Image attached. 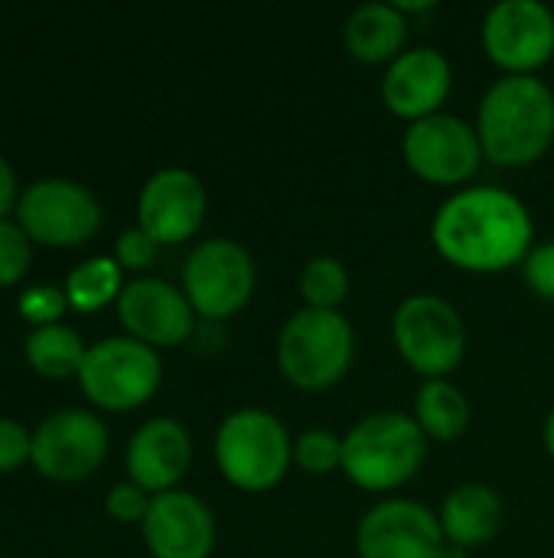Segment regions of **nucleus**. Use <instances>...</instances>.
Segmentation results:
<instances>
[{"mask_svg": "<svg viewBox=\"0 0 554 558\" xmlns=\"http://www.w3.org/2000/svg\"><path fill=\"white\" fill-rule=\"evenodd\" d=\"M529 206L500 186H467L441 203L431 222V242L444 262L473 275L516 268L532 252Z\"/></svg>", "mask_w": 554, "mask_h": 558, "instance_id": "1", "label": "nucleus"}, {"mask_svg": "<svg viewBox=\"0 0 554 558\" xmlns=\"http://www.w3.org/2000/svg\"><path fill=\"white\" fill-rule=\"evenodd\" d=\"M483 157L496 167H529L554 141V92L539 75H503L477 111Z\"/></svg>", "mask_w": 554, "mask_h": 558, "instance_id": "2", "label": "nucleus"}, {"mask_svg": "<svg viewBox=\"0 0 554 558\" xmlns=\"http://www.w3.org/2000/svg\"><path fill=\"white\" fill-rule=\"evenodd\" d=\"M428 458V435L405 412H372L343 438L346 477L369 490L389 494L405 487Z\"/></svg>", "mask_w": 554, "mask_h": 558, "instance_id": "3", "label": "nucleus"}, {"mask_svg": "<svg viewBox=\"0 0 554 558\" xmlns=\"http://www.w3.org/2000/svg\"><path fill=\"white\" fill-rule=\"evenodd\" d=\"M356 356L353 324L340 311L300 307L287 317L278 337V369L300 392L336 386Z\"/></svg>", "mask_w": 554, "mask_h": 558, "instance_id": "4", "label": "nucleus"}, {"mask_svg": "<svg viewBox=\"0 0 554 558\" xmlns=\"http://www.w3.org/2000/svg\"><path fill=\"white\" fill-rule=\"evenodd\" d=\"M294 461V441L268 409H238L216 432V464L222 477L248 494L271 490Z\"/></svg>", "mask_w": 554, "mask_h": 558, "instance_id": "5", "label": "nucleus"}, {"mask_svg": "<svg viewBox=\"0 0 554 558\" xmlns=\"http://www.w3.org/2000/svg\"><path fill=\"white\" fill-rule=\"evenodd\" d=\"M402 360L424 379H447L467 353V327L454 304L438 294L405 298L392 320Z\"/></svg>", "mask_w": 554, "mask_h": 558, "instance_id": "6", "label": "nucleus"}, {"mask_svg": "<svg viewBox=\"0 0 554 558\" xmlns=\"http://www.w3.org/2000/svg\"><path fill=\"white\" fill-rule=\"evenodd\" d=\"M258 284L255 258L232 239L199 242L183 265V294L202 320H229L238 314Z\"/></svg>", "mask_w": 554, "mask_h": 558, "instance_id": "7", "label": "nucleus"}, {"mask_svg": "<svg viewBox=\"0 0 554 558\" xmlns=\"http://www.w3.org/2000/svg\"><path fill=\"white\" fill-rule=\"evenodd\" d=\"M160 356L153 347L134 337H108L88 347L78 383L85 396L111 412H124L144 405L160 386Z\"/></svg>", "mask_w": 554, "mask_h": 558, "instance_id": "8", "label": "nucleus"}, {"mask_svg": "<svg viewBox=\"0 0 554 558\" xmlns=\"http://www.w3.org/2000/svg\"><path fill=\"white\" fill-rule=\"evenodd\" d=\"M402 154H405V163L411 167V173L434 186L467 183L487 160L477 128L467 124L464 118L444 114V111L408 124Z\"/></svg>", "mask_w": 554, "mask_h": 558, "instance_id": "9", "label": "nucleus"}, {"mask_svg": "<svg viewBox=\"0 0 554 558\" xmlns=\"http://www.w3.org/2000/svg\"><path fill=\"white\" fill-rule=\"evenodd\" d=\"M483 49L506 75H535L554 56V13L542 0H500L483 16Z\"/></svg>", "mask_w": 554, "mask_h": 558, "instance_id": "10", "label": "nucleus"}, {"mask_svg": "<svg viewBox=\"0 0 554 558\" xmlns=\"http://www.w3.org/2000/svg\"><path fill=\"white\" fill-rule=\"evenodd\" d=\"M20 229L42 245H78L101 226L95 193L75 180H39L16 203Z\"/></svg>", "mask_w": 554, "mask_h": 558, "instance_id": "11", "label": "nucleus"}, {"mask_svg": "<svg viewBox=\"0 0 554 558\" xmlns=\"http://www.w3.org/2000/svg\"><path fill=\"white\" fill-rule=\"evenodd\" d=\"M108 451V428L85 409H62L39 422L33 432L29 461L42 477L82 481L88 477Z\"/></svg>", "mask_w": 554, "mask_h": 558, "instance_id": "12", "label": "nucleus"}, {"mask_svg": "<svg viewBox=\"0 0 554 558\" xmlns=\"http://www.w3.org/2000/svg\"><path fill=\"white\" fill-rule=\"evenodd\" d=\"M444 546L438 513L415 500H382L356 530L359 558H441Z\"/></svg>", "mask_w": 554, "mask_h": 558, "instance_id": "13", "label": "nucleus"}, {"mask_svg": "<svg viewBox=\"0 0 554 558\" xmlns=\"http://www.w3.org/2000/svg\"><path fill=\"white\" fill-rule=\"evenodd\" d=\"M206 186L183 167L157 170L137 196V226L160 245L186 242L206 219Z\"/></svg>", "mask_w": 554, "mask_h": 558, "instance_id": "14", "label": "nucleus"}, {"mask_svg": "<svg viewBox=\"0 0 554 558\" xmlns=\"http://www.w3.org/2000/svg\"><path fill=\"white\" fill-rule=\"evenodd\" d=\"M118 317L127 333L147 347H180L196 327L189 298L160 278H134L124 284L118 298Z\"/></svg>", "mask_w": 554, "mask_h": 558, "instance_id": "15", "label": "nucleus"}, {"mask_svg": "<svg viewBox=\"0 0 554 558\" xmlns=\"http://www.w3.org/2000/svg\"><path fill=\"white\" fill-rule=\"evenodd\" d=\"M140 530L153 558H209L216 549V517L186 490L157 494Z\"/></svg>", "mask_w": 554, "mask_h": 558, "instance_id": "16", "label": "nucleus"}, {"mask_svg": "<svg viewBox=\"0 0 554 558\" xmlns=\"http://www.w3.org/2000/svg\"><path fill=\"white\" fill-rule=\"evenodd\" d=\"M454 85V69L447 56L434 46L405 49L382 78V101L392 114L405 121H421L441 111Z\"/></svg>", "mask_w": 554, "mask_h": 558, "instance_id": "17", "label": "nucleus"}, {"mask_svg": "<svg viewBox=\"0 0 554 558\" xmlns=\"http://www.w3.org/2000/svg\"><path fill=\"white\" fill-rule=\"evenodd\" d=\"M193 441L176 418L144 422L127 445V474L147 494L176 490V481L189 471Z\"/></svg>", "mask_w": 554, "mask_h": 558, "instance_id": "18", "label": "nucleus"}, {"mask_svg": "<svg viewBox=\"0 0 554 558\" xmlns=\"http://www.w3.org/2000/svg\"><path fill=\"white\" fill-rule=\"evenodd\" d=\"M438 520L447 543L460 549L483 546L503 526V497L487 484H460L444 497Z\"/></svg>", "mask_w": 554, "mask_h": 558, "instance_id": "19", "label": "nucleus"}, {"mask_svg": "<svg viewBox=\"0 0 554 558\" xmlns=\"http://www.w3.org/2000/svg\"><path fill=\"white\" fill-rule=\"evenodd\" d=\"M408 39V20L395 10V3H362L346 16L343 43L353 59L366 65L395 62L405 52Z\"/></svg>", "mask_w": 554, "mask_h": 558, "instance_id": "20", "label": "nucleus"}, {"mask_svg": "<svg viewBox=\"0 0 554 558\" xmlns=\"http://www.w3.org/2000/svg\"><path fill=\"white\" fill-rule=\"evenodd\" d=\"M415 422L434 441H457L470 428V402L451 379H428L415 399Z\"/></svg>", "mask_w": 554, "mask_h": 558, "instance_id": "21", "label": "nucleus"}, {"mask_svg": "<svg viewBox=\"0 0 554 558\" xmlns=\"http://www.w3.org/2000/svg\"><path fill=\"white\" fill-rule=\"evenodd\" d=\"M85 353L88 350L82 347V337L65 324H46V327H36L26 337L29 366L36 373L49 376V379H65V376L78 373Z\"/></svg>", "mask_w": 554, "mask_h": 558, "instance_id": "22", "label": "nucleus"}, {"mask_svg": "<svg viewBox=\"0 0 554 558\" xmlns=\"http://www.w3.org/2000/svg\"><path fill=\"white\" fill-rule=\"evenodd\" d=\"M121 265L108 255H98L69 271L65 298L75 311H95L104 307L111 298H121Z\"/></svg>", "mask_w": 554, "mask_h": 558, "instance_id": "23", "label": "nucleus"}, {"mask_svg": "<svg viewBox=\"0 0 554 558\" xmlns=\"http://www.w3.org/2000/svg\"><path fill=\"white\" fill-rule=\"evenodd\" d=\"M300 294L307 307L317 311H340L349 294V271L333 255H317L300 271Z\"/></svg>", "mask_w": 554, "mask_h": 558, "instance_id": "24", "label": "nucleus"}, {"mask_svg": "<svg viewBox=\"0 0 554 558\" xmlns=\"http://www.w3.org/2000/svg\"><path fill=\"white\" fill-rule=\"evenodd\" d=\"M294 464L307 474H333L343 468V438L330 428H310L294 438Z\"/></svg>", "mask_w": 554, "mask_h": 558, "instance_id": "25", "label": "nucleus"}, {"mask_svg": "<svg viewBox=\"0 0 554 558\" xmlns=\"http://www.w3.org/2000/svg\"><path fill=\"white\" fill-rule=\"evenodd\" d=\"M29 268V239L16 222L0 219V288L16 284Z\"/></svg>", "mask_w": 554, "mask_h": 558, "instance_id": "26", "label": "nucleus"}, {"mask_svg": "<svg viewBox=\"0 0 554 558\" xmlns=\"http://www.w3.org/2000/svg\"><path fill=\"white\" fill-rule=\"evenodd\" d=\"M65 304H69L65 291H59V288H52V284H33V288H26V291L20 294V311H23V317L36 320L39 327L56 324L59 314L65 311Z\"/></svg>", "mask_w": 554, "mask_h": 558, "instance_id": "27", "label": "nucleus"}, {"mask_svg": "<svg viewBox=\"0 0 554 558\" xmlns=\"http://www.w3.org/2000/svg\"><path fill=\"white\" fill-rule=\"evenodd\" d=\"M157 248H160V242L153 235H147L140 226H131L114 242V262L121 268H147L157 258Z\"/></svg>", "mask_w": 554, "mask_h": 558, "instance_id": "28", "label": "nucleus"}, {"mask_svg": "<svg viewBox=\"0 0 554 558\" xmlns=\"http://www.w3.org/2000/svg\"><path fill=\"white\" fill-rule=\"evenodd\" d=\"M150 500L144 487H137L134 481L127 484H114L108 490V513L118 520V523H144L147 510H150Z\"/></svg>", "mask_w": 554, "mask_h": 558, "instance_id": "29", "label": "nucleus"}, {"mask_svg": "<svg viewBox=\"0 0 554 558\" xmlns=\"http://www.w3.org/2000/svg\"><path fill=\"white\" fill-rule=\"evenodd\" d=\"M522 278L532 288V294L554 301V242L535 245L522 262Z\"/></svg>", "mask_w": 554, "mask_h": 558, "instance_id": "30", "label": "nucleus"}, {"mask_svg": "<svg viewBox=\"0 0 554 558\" xmlns=\"http://www.w3.org/2000/svg\"><path fill=\"white\" fill-rule=\"evenodd\" d=\"M33 451V435L13 422V418H0V474L20 468Z\"/></svg>", "mask_w": 554, "mask_h": 558, "instance_id": "31", "label": "nucleus"}, {"mask_svg": "<svg viewBox=\"0 0 554 558\" xmlns=\"http://www.w3.org/2000/svg\"><path fill=\"white\" fill-rule=\"evenodd\" d=\"M13 199H16V177H13V167L0 157V219L13 206Z\"/></svg>", "mask_w": 554, "mask_h": 558, "instance_id": "32", "label": "nucleus"}, {"mask_svg": "<svg viewBox=\"0 0 554 558\" xmlns=\"http://www.w3.org/2000/svg\"><path fill=\"white\" fill-rule=\"evenodd\" d=\"M545 451L554 458V409L549 412V418H545Z\"/></svg>", "mask_w": 554, "mask_h": 558, "instance_id": "33", "label": "nucleus"}, {"mask_svg": "<svg viewBox=\"0 0 554 558\" xmlns=\"http://www.w3.org/2000/svg\"><path fill=\"white\" fill-rule=\"evenodd\" d=\"M441 558H470V553H467V549H460V546H454V543H447V546H444V553H441Z\"/></svg>", "mask_w": 554, "mask_h": 558, "instance_id": "34", "label": "nucleus"}]
</instances>
